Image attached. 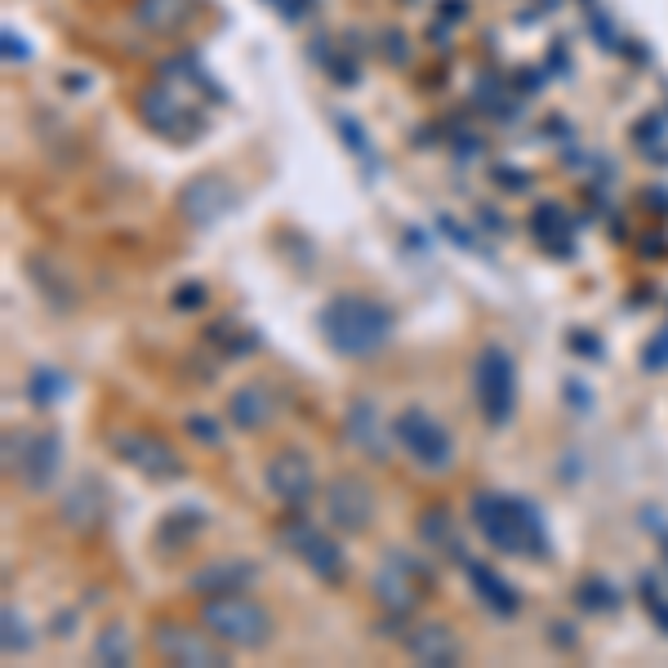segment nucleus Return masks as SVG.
<instances>
[{
  "mask_svg": "<svg viewBox=\"0 0 668 668\" xmlns=\"http://www.w3.org/2000/svg\"><path fill=\"white\" fill-rule=\"evenodd\" d=\"M200 624H206L223 646L232 650H263L273 642V615H267L254 597L241 592H215L200 601Z\"/></svg>",
  "mask_w": 668,
  "mask_h": 668,
  "instance_id": "obj_3",
  "label": "nucleus"
},
{
  "mask_svg": "<svg viewBox=\"0 0 668 668\" xmlns=\"http://www.w3.org/2000/svg\"><path fill=\"white\" fill-rule=\"evenodd\" d=\"M192 14H196V0H134V23L143 32H157V36L187 27Z\"/></svg>",
  "mask_w": 668,
  "mask_h": 668,
  "instance_id": "obj_21",
  "label": "nucleus"
},
{
  "mask_svg": "<svg viewBox=\"0 0 668 668\" xmlns=\"http://www.w3.org/2000/svg\"><path fill=\"white\" fill-rule=\"evenodd\" d=\"M664 571H668V534H664Z\"/></svg>",
  "mask_w": 668,
  "mask_h": 668,
  "instance_id": "obj_40",
  "label": "nucleus"
},
{
  "mask_svg": "<svg viewBox=\"0 0 668 668\" xmlns=\"http://www.w3.org/2000/svg\"><path fill=\"white\" fill-rule=\"evenodd\" d=\"M10 454V473L23 482L27 495H49L54 482H58V468H62V437L54 428H41V433H10L5 437Z\"/></svg>",
  "mask_w": 668,
  "mask_h": 668,
  "instance_id": "obj_5",
  "label": "nucleus"
},
{
  "mask_svg": "<svg viewBox=\"0 0 668 668\" xmlns=\"http://www.w3.org/2000/svg\"><path fill=\"white\" fill-rule=\"evenodd\" d=\"M254 579H258V566L250 557H215L187 579V588L200 597H215V592H241Z\"/></svg>",
  "mask_w": 668,
  "mask_h": 668,
  "instance_id": "obj_18",
  "label": "nucleus"
},
{
  "mask_svg": "<svg viewBox=\"0 0 668 668\" xmlns=\"http://www.w3.org/2000/svg\"><path fill=\"white\" fill-rule=\"evenodd\" d=\"M344 433H348V441H353L366 459H375V463H388V459H392L396 433L383 424V411L375 406L370 396H353V401H348V411H344Z\"/></svg>",
  "mask_w": 668,
  "mask_h": 668,
  "instance_id": "obj_14",
  "label": "nucleus"
},
{
  "mask_svg": "<svg viewBox=\"0 0 668 668\" xmlns=\"http://www.w3.org/2000/svg\"><path fill=\"white\" fill-rule=\"evenodd\" d=\"M637 588H642V601H646V615H650V620H655V624L668 633V597L659 592V584H655L650 575H642V584H637Z\"/></svg>",
  "mask_w": 668,
  "mask_h": 668,
  "instance_id": "obj_28",
  "label": "nucleus"
},
{
  "mask_svg": "<svg viewBox=\"0 0 668 668\" xmlns=\"http://www.w3.org/2000/svg\"><path fill=\"white\" fill-rule=\"evenodd\" d=\"M428 579L433 575H428L424 562H411L406 553H388L383 566L370 579V592H375V601L383 607L388 620H411L428 597Z\"/></svg>",
  "mask_w": 668,
  "mask_h": 668,
  "instance_id": "obj_4",
  "label": "nucleus"
},
{
  "mask_svg": "<svg viewBox=\"0 0 668 668\" xmlns=\"http://www.w3.org/2000/svg\"><path fill=\"white\" fill-rule=\"evenodd\" d=\"M473 526L482 530V540L491 549H499V553H512V557H544L549 553L544 517L530 499L482 491V495H473Z\"/></svg>",
  "mask_w": 668,
  "mask_h": 668,
  "instance_id": "obj_2",
  "label": "nucleus"
},
{
  "mask_svg": "<svg viewBox=\"0 0 668 668\" xmlns=\"http://www.w3.org/2000/svg\"><path fill=\"white\" fill-rule=\"evenodd\" d=\"M152 646L165 664H178V668H223L228 650H232L206 624L192 629V624H178V620H161L152 629Z\"/></svg>",
  "mask_w": 668,
  "mask_h": 668,
  "instance_id": "obj_8",
  "label": "nucleus"
},
{
  "mask_svg": "<svg viewBox=\"0 0 668 668\" xmlns=\"http://www.w3.org/2000/svg\"><path fill=\"white\" fill-rule=\"evenodd\" d=\"M473 392L491 428H504L517 411V366L499 344H486L473 366Z\"/></svg>",
  "mask_w": 668,
  "mask_h": 668,
  "instance_id": "obj_6",
  "label": "nucleus"
},
{
  "mask_svg": "<svg viewBox=\"0 0 668 668\" xmlns=\"http://www.w3.org/2000/svg\"><path fill=\"white\" fill-rule=\"evenodd\" d=\"M592 32H597V41H601V45H611V41H615V36H611V27H607V19H592Z\"/></svg>",
  "mask_w": 668,
  "mask_h": 668,
  "instance_id": "obj_38",
  "label": "nucleus"
},
{
  "mask_svg": "<svg viewBox=\"0 0 668 668\" xmlns=\"http://www.w3.org/2000/svg\"><path fill=\"white\" fill-rule=\"evenodd\" d=\"M642 366H646V370H668V330H664V334H655V339L646 344Z\"/></svg>",
  "mask_w": 668,
  "mask_h": 668,
  "instance_id": "obj_33",
  "label": "nucleus"
},
{
  "mask_svg": "<svg viewBox=\"0 0 668 668\" xmlns=\"http://www.w3.org/2000/svg\"><path fill=\"white\" fill-rule=\"evenodd\" d=\"M316 325L325 334V344L348 361H366V357H375L392 344V312L379 299H366V295L330 299L321 308Z\"/></svg>",
  "mask_w": 668,
  "mask_h": 668,
  "instance_id": "obj_1",
  "label": "nucleus"
},
{
  "mask_svg": "<svg viewBox=\"0 0 668 668\" xmlns=\"http://www.w3.org/2000/svg\"><path fill=\"white\" fill-rule=\"evenodd\" d=\"M187 433H192L200 446H219V441H223V428H219L210 415H200V411H196V415H187Z\"/></svg>",
  "mask_w": 668,
  "mask_h": 668,
  "instance_id": "obj_30",
  "label": "nucleus"
},
{
  "mask_svg": "<svg viewBox=\"0 0 668 668\" xmlns=\"http://www.w3.org/2000/svg\"><path fill=\"white\" fill-rule=\"evenodd\" d=\"M419 534L433 544V549H441V553H450L454 562H468L463 557V544H459V530H454V517L446 512V508H424V517H419Z\"/></svg>",
  "mask_w": 668,
  "mask_h": 668,
  "instance_id": "obj_23",
  "label": "nucleus"
},
{
  "mask_svg": "<svg viewBox=\"0 0 668 668\" xmlns=\"http://www.w3.org/2000/svg\"><path fill=\"white\" fill-rule=\"evenodd\" d=\"M103 517H107V491L99 477H81L62 495V521L72 530H99Z\"/></svg>",
  "mask_w": 668,
  "mask_h": 668,
  "instance_id": "obj_19",
  "label": "nucleus"
},
{
  "mask_svg": "<svg viewBox=\"0 0 668 668\" xmlns=\"http://www.w3.org/2000/svg\"><path fill=\"white\" fill-rule=\"evenodd\" d=\"M633 139H637L642 148H650L655 139L664 143V139H668V120H664V116H646V120H637V129H633Z\"/></svg>",
  "mask_w": 668,
  "mask_h": 668,
  "instance_id": "obj_32",
  "label": "nucleus"
},
{
  "mask_svg": "<svg viewBox=\"0 0 668 668\" xmlns=\"http://www.w3.org/2000/svg\"><path fill=\"white\" fill-rule=\"evenodd\" d=\"M495 178H499V183H508V187H526V183H530L526 174H508V170H495Z\"/></svg>",
  "mask_w": 668,
  "mask_h": 668,
  "instance_id": "obj_37",
  "label": "nucleus"
},
{
  "mask_svg": "<svg viewBox=\"0 0 668 668\" xmlns=\"http://www.w3.org/2000/svg\"><path fill=\"white\" fill-rule=\"evenodd\" d=\"M437 228H441V232H446V237H450V241H454L459 250H477V241L468 237V232H463V228H459V223H454L450 215H437Z\"/></svg>",
  "mask_w": 668,
  "mask_h": 668,
  "instance_id": "obj_34",
  "label": "nucleus"
},
{
  "mask_svg": "<svg viewBox=\"0 0 668 668\" xmlns=\"http://www.w3.org/2000/svg\"><path fill=\"white\" fill-rule=\"evenodd\" d=\"M334 129H339V139H344V143H348L357 157H366V161H370V143H366V134H361V125H357L353 116H344V112H339V116H334Z\"/></svg>",
  "mask_w": 668,
  "mask_h": 668,
  "instance_id": "obj_29",
  "label": "nucleus"
},
{
  "mask_svg": "<svg viewBox=\"0 0 668 668\" xmlns=\"http://www.w3.org/2000/svg\"><path fill=\"white\" fill-rule=\"evenodd\" d=\"M139 112L143 120L157 129V134H178V129H196L200 134V116L192 112V103L183 99V90L174 85H157L139 99Z\"/></svg>",
  "mask_w": 668,
  "mask_h": 668,
  "instance_id": "obj_15",
  "label": "nucleus"
},
{
  "mask_svg": "<svg viewBox=\"0 0 668 668\" xmlns=\"http://www.w3.org/2000/svg\"><path fill=\"white\" fill-rule=\"evenodd\" d=\"M27 392H32L36 406H54V401L67 392V383H62V375H58V370L36 366V370H32V379H27Z\"/></svg>",
  "mask_w": 668,
  "mask_h": 668,
  "instance_id": "obj_27",
  "label": "nucleus"
},
{
  "mask_svg": "<svg viewBox=\"0 0 668 668\" xmlns=\"http://www.w3.org/2000/svg\"><path fill=\"white\" fill-rule=\"evenodd\" d=\"M27 54H32L27 41H19V36L5 27V62H27Z\"/></svg>",
  "mask_w": 668,
  "mask_h": 668,
  "instance_id": "obj_35",
  "label": "nucleus"
},
{
  "mask_svg": "<svg viewBox=\"0 0 668 668\" xmlns=\"http://www.w3.org/2000/svg\"><path fill=\"white\" fill-rule=\"evenodd\" d=\"M463 571H468V579H473V588H477V597L486 601V607L495 611V615H517L521 611V592L495 571V566H486V562H473V557H468L463 562Z\"/></svg>",
  "mask_w": 668,
  "mask_h": 668,
  "instance_id": "obj_20",
  "label": "nucleus"
},
{
  "mask_svg": "<svg viewBox=\"0 0 668 668\" xmlns=\"http://www.w3.org/2000/svg\"><path fill=\"white\" fill-rule=\"evenodd\" d=\"M228 419H232V428H241V433H263L267 424L277 419V392L267 388V383H258V379L241 383V388L232 392V401H228Z\"/></svg>",
  "mask_w": 668,
  "mask_h": 668,
  "instance_id": "obj_17",
  "label": "nucleus"
},
{
  "mask_svg": "<svg viewBox=\"0 0 668 668\" xmlns=\"http://www.w3.org/2000/svg\"><path fill=\"white\" fill-rule=\"evenodd\" d=\"M281 540H286V549L321 579V584H344V575H348V557H344V549L330 540V534L316 526V521H308V517H299V508H295V517H286L281 521Z\"/></svg>",
  "mask_w": 668,
  "mask_h": 668,
  "instance_id": "obj_9",
  "label": "nucleus"
},
{
  "mask_svg": "<svg viewBox=\"0 0 668 668\" xmlns=\"http://www.w3.org/2000/svg\"><path fill=\"white\" fill-rule=\"evenodd\" d=\"M112 454L120 463H129L134 473H143L148 482H178L187 473V463L178 459V450L157 437V433H143V428H116L112 433Z\"/></svg>",
  "mask_w": 668,
  "mask_h": 668,
  "instance_id": "obj_7",
  "label": "nucleus"
},
{
  "mask_svg": "<svg viewBox=\"0 0 668 668\" xmlns=\"http://www.w3.org/2000/svg\"><path fill=\"white\" fill-rule=\"evenodd\" d=\"M273 5H277L281 14H290V19H295V5H290V0H273Z\"/></svg>",
  "mask_w": 668,
  "mask_h": 668,
  "instance_id": "obj_39",
  "label": "nucleus"
},
{
  "mask_svg": "<svg viewBox=\"0 0 668 668\" xmlns=\"http://www.w3.org/2000/svg\"><path fill=\"white\" fill-rule=\"evenodd\" d=\"M392 433H396V446L406 450L419 468H428V473H441V468L454 463V437L428 411H401Z\"/></svg>",
  "mask_w": 668,
  "mask_h": 668,
  "instance_id": "obj_10",
  "label": "nucleus"
},
{
  "mask_svg": "<svg viewBox=\"0 0 668 668\" xmlns=\"http://www.w3.org/2000/svg\"><path fill=\"white\" fill-rule=\"evenodd\" d=\"M571 348H575L579 357H601V348H597L592 334H571Z\"/></svg>",
  "mask_w": 668,
  "mask_h": 668,
  "instance_id": "obj_36",
  "label": "nucleus"
},
{
  "mask_svg": "<svg viewBox=\"0 0 668 668\" xmlns=\"http://www.w3.org/2000/svg\"><path fill=\"white\" fill-rule=\"evenodd\" d=\"M129 659H134L129 629H125V624H107V629H99V637H94V664H103V668H120V664H129Z\"/></svg>",
  "mask_w": 668,
  "mask_h": 668,
  "instance_id": "obj_25",
  "label": "nucleus"
},
{
  "mask_svg": "<svg viewBox=\"0 0 668 668\" xmlns=\"http://www.w3.org/2000/svg\"><path fill=\"white\" fill-rule=\"evenodd\" d=\"M237 206V187L223 174H196L183 192H178V215L192 228H215L228 210Z\"/></svg>",
  "mask_w": 668,
  "mask_h": 668,
  "instance_id": "obj_13",
  "label": "nucleus"
},
{
  "mask_svg": "<svg viewBox=\"0 0 668 668\" xmlns=\"http://www.w3.org/2000/svg\"><path fill=\"white\" fill-rule=\"evenodd\" d=\"M267 491H273L277 504L286 508H308L316 499V473H312V459L299 454V450H277L273 459H267Z\"/></svg>",
  "mask_w": 668,
  "mask_h": 668,
  "instance_id": "obj_12",
  "label": "nucleus"
},
{
  "mask_svg": "<svg viewBox=\"0 0 668 668\" xmlns=\"http://www.w3.org/2000/svg\"><path fill=\"white\" fill-rule=\"evenodd\" d=\"M321 504H325L330 526L344 530V534H361L375 521V491L357 473H339V477H334L321 491Z\"/></svg>",
  "mask_w": 668,
  "mask_h": 668,
  "instance_id": "obj_11",
  "label": "nucleus"
},
{
  "mask_svg": "<svg viewBox=\"0 0 668 668\" xmlns=\"http://www.w3.org/2000/svg\"><path fill=\"white\" fill-rule=\"evenodd\" d=\"M200 530H206V512L200 508H174V512H165V521L157 530V549L178 553V549H187L196 540Z\"/></svg>",
  "mask_w": 668,
  "mask_h": 668,
  "instance_id": "obj_22",
  "label": "nucleus"
},
{
  "mask_svg": "<svg viewBox=\"0 0 668 668\" xmlns=\"http://www.w3.org/2000/svg\"><path fill=\"white\" fill-rule=\"evenodd\" d=\"M406 655H411L415 664L446 668V664H459V659H463V646H459V637H454L450 624L428 620V624H415V629L406 633Z\"/></svg>",
  "mask_w": 668,
  "mask_h": 668,
  "instance_id": "obj_16",
  "label": "nucleus"
},
{
  "mask_svg": "<svg viewBox=\"0 0 668 668\" xmlns=\"http://www.w3.org/2000/svg\"><path fill=\"white\" fill-rule=\"evenodd\" d=\"M575 601L588 611V615H611L615 607H620V588L611 584V579H601V575H588V579H579V588H575Z\"/></svg>",
  "mask_w": 668,
  "mask_h": 668,
  "instance_id": "obj_24",
  "label": "nucleus"
},
{
  "mask_svg": "<svg viewBox=\"0 0 668 668\" xmlns=\"http://www.w3.org/2000/svg\"><path fill=\"white\" fill-rule=\"evenodd\" d=\"M0 624H5V633H0V646H5V655H27V650H32V633H27L23 611L5 607V615H0Z\"/></svg>",
  "mask_w": 668,
  "mask_h": 668,
  "instance_id": "obj_26",
  "label": "nucleus"
},
{
  "mask_svg": "<svg viewBox=\"0 0 668 668\" xmlns=\"http://www.w3.org/2000/svg\"><path fill=\"white\" fill-rule=\"evenodd\" d=\"M200 303H206V286H200V281L178 286V290H174V299H170V308H174V312H196Z\"/></svg>",
  "mask_w": 668,
  "mask_h": 668,
  "instance_id": "obj_31",
  "label": "nucleus"
}]
</instances>
